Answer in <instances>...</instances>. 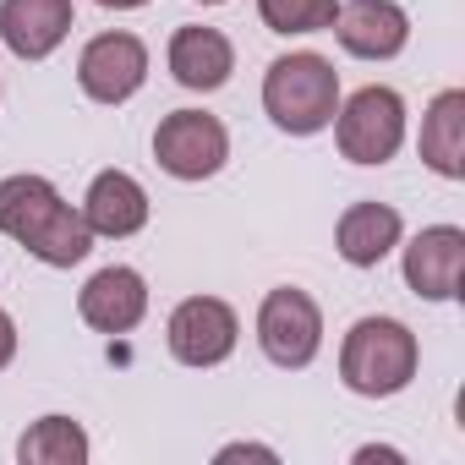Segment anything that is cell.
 I'll return each mask as SVG.
<instances>
[{
	"label": "cell",
	"mask_w": 465,
	"mask_h": 465,
	"mask_svg": "<svg viewBox=\"0 0 465 465\" xmlns=\"http://www.w3.org/2000/svg\"><path fill=\"white\" fill-rule=\"evenodd\" d=\"M340 378L351 394L389 400L416 378V334L400 318H361L340 345Z\"/></svg>",
	"instance_id": "obj_3"
},
{
	"label": "cell",
	"mask_w": 465,
	"mask_h": 465,
	"mask_svg": "<svg viewBox=\"0 0 465 465\" xmlns=\"http://www.w3.org/2000/svg\"><path fill=\"white\" fill-rule=\"evenodd\" d=\"M164 340H170V356L181 367H219L230 351H236L242 323H236V312H230L219 296H186L170 312Z\"/></svg>",
	"instance_id": "obj_7"
},
{
	"label": "cell",
	"mask_w": 465,
	"mask_h": 465,
	"mask_svg": "<svg viewBox=\"0 0 465 465\" xmlns=\"http://www.w3.org/2000/svg\"><path fill=\"white\" fill-rule=\"evenodd\" d=\"M88 432L72 421V416H39L28 432H23V443H17V454H23V465H83L88 460Z\"/></svg>",
	"instance_id": "obj_17"
},
{
	"label": "cell",
	"mask_w": 465,
	"mask_h": 465,
	"mask_svg": "<svg viewBox=\"0 0 465 465\" xmlns=\"http://www.w3.org/2000/svg\"><path fill=\"white\" fill-rule=\"evenodd\" d=\"M164 61H170V77L192 94H213L236 72V50H230V39L219 28H175Z\"/></svg>",
	"instance_id": "obj_13"
},
{
	"label": "cell",
	"mask_w": 465,
	"mask_h": 465,
	"mask_svg": "<svg viewBox=\"0 0 465 465\" xmlns=\"http://www.w3.org/2000/svg\"><path fill=\"white\" fill-rule=\"evenodd\" d=\"M153 159H159V170L175 175V181H208V175H219L224 159H230V132H224L219 115H208V110H175V115H164L159 132H153Z\"/></svg>",
	"instance_id": "obj_5"
},
{
	"label": "cell",
	"mask_w": 465,
	"mask_h": 465,
	"mask_svg": "<svg viewBox=\"0 0 465 465\" xmlns=\"http://www.w3.org/2000/svg\"><path fill=\"white\" fill-rule=\"evenodd\" d=\"M99 6H110V12H137V6H148V0H99Z\"/></svg>",
	"instance_id": "obj_21"
},
{
	"label": "cell",
	"mask_w": 465,
	"mask_h": 465,
	"mask_svg": "<svg viewBox=\"0 0 465 465\" xmlns=\"http://www.w3.org/2000/svg\"><path fill=\"white\" fill-rule=\"evenodd\" d=\"M72 34V0H0V39L17 61H45Z\"/></svg>",
	"instance_id": "obj_12"
},
{
	"label": "cell",
	"mask_w": 465,
	"mask_h": 465,
	"mask_svg": "<svg viewBox=\"0 0 465 465\" xmlns=\"http://www.w3.org/2000/svg\"><path fill=\"white\" fill-rule=\"evenodd\" d=\"M219 460H280L274 449H263V443H224L219 449Z\"/></svg>",
	"instance_id": "obj_20"
},
{
	"label": "cell",
	"mask_w": 465,
	"mask_h": 465,
	"mask_svg": "<svg viewBox=\"0 0 465 465\" xmlns=\"http://www.w3.org/2000/svg\"><path fill=\"white\" fill-rule=\"evenodd\" d=\"M197 6H224V0H197Z\"/></svg>",
	"instance_id": "obj_22"
},
{
	"label": "cell",
	"mask_w": 465,
	"mask_h": 465,
	"mask_svg": "<svg viewBox=\"0 0 465 465\" xmlns=\"http://www.w3.org/2000/svg\"><path fill=\"white\" fill-rule=\"evenodd\" d=\"M400 213L389 203H351L340 213V230H334V242H340V258L351 269H378L394 247H400Z\"/></svg>",
	"instance_id": "obj_15"
},
{
	"label": "cell",
	"mask_w": 465,
	"mask_h": 465,
	"mask_svg": "<svg viewBox=\"0 0 465 465\" xmlns=\"http://www.w3.org/2000/svg\"><path fill=\"white\" fill-rule=\"evenodd\" d=\"M83 219H88L94 236H110V242L137 236V230L148 224V192L126 170H99L88 197H83Z\"/></svg>",
	"instance_id": "obj_14"
},
{
	"label": "cell",
	"mask_w": 465,
	"mask_h": 465,
	"mask_svg": "<svg viewBox=\"0 0 465 465\" xmlns=\"http://www.w3.org/2000/svg\"><path fill=\"white\" fill-rule=\"evenodd\" d=\"M421 159L443 181L465 175V94L460 88H443L427 104V115H421Z\"/></svg>",
	"instance_id": "obj_16"
},
{
	"label": "cell",
	"mask_w": 465,
	"mask_h": 465,
	"mask_svg": "<svg viewBox=\"0 0 465 465\" xmlns=\"http://www.w3.org/2000/svg\"><path fill=\"white\" fill-rule=\"evenodd\" d=\"M340 0H258V17L269 34H323L334 28Z\"/></svg>",
	"instance_id": "obj_18"
},
{
	"label": "cell",
	"mask_w": 465,
	"mask_h": 465,
	"mask_svg": "<svg viewBox=\"0 0 465 465\" xmlns=\"http://www.w3.org/2000/svg\"><path fill=\"white\" fill-rule=\"evenodd\" d=\"M334 137L351 164H389L405 143V99L394 88H361L334 110Z\"/></svg>",
	"instance_id": "obj_4"
},
{
	"label": "cell",
	"mask_w": 465,
	"mask_h": 465,
	"mask_svg": "<svg viewBox=\"0 0 465 465\" xmlns=\"http://www.w3.org/2000/svg\"><path fill=\"white\" fill-rule=\"evenodd\" d=\"M77 312H83V323L99 329V334H132V329L143 323V312H148V285H143L137 269H121V263H115V269H99V274L83 285Z\"/></svg>",
	"instance_id": "obj_11"
},
{
	"label": "cell",
	"mask_w": 465,
	"mask_h": 465,
	"mask_svg": "<svg viewBox=\"0 0 465 465\" xmlns=\"http://www.w3.org/2000/svg\"><path fill=\"white\" fill-rule=\"evenodd\" d=\"M465 274V230L460 224H427L405 247V285L421 302H454Z\"/></svg>",
	"instance_id": "obj_10"
},
{
	"label": "cell",
	"mask_w": 465,
	"mask_h": 465,
	"mask_svg": "<svg viewBox=\"0 0 465 465\" xmlns=\"http://www.w3.org/2000/svg\"><path fill=\"white\" fill-rule=\"evenodd\" d=\"M0 236H12L50 269H72L94 252V230H88L83 208H72L45 175L0 181Z\"/></svg>",
	"instance_id": "obj_1"
},
{
	"label": "cell",
	"mask_w": 465,
	"mask_h": 465,
	"mask_svg": "<svg viewBox=\"0 0 465 465\" xmlns=\"http://www.w3.org/2000/svg\"><path fill=\"white\" fill-rule=\"evenodd\" d=\"M263 110L280 132L291 137H312L334 121L340 110V72L312 55V50H296V55H280L263 77Z\"/></svg>",
	"instance_id": "obj_2"
},
{
	"label": "cell",
	"mask_w": 465,
	"mask_h": 465,
	"mask_svg": "<svg viewBox=\"0 0 465 465\" xmlns=\"http://www.w3.org/2000/svg\"><path fill=\"white\" fill-rule=\"evenodd\" d=\"M12 356H17V323H12L6 307H0V367H12Z\"/></svg>",
	"instance_id": "obj_19"
},
{
	"label": "cell",
	"mask_w": 465,
	"mask_h": 465,
	"mask_svg": "<svg viewBox=\"0 0 465 465\" xmlns=\"http://www.w3.org/2000/svg\"><path fill=\"white\" fill-rule=\"evenodd\" d=\"M258 345L285 372L307 367L318 356V345H323V312H318V302L307 291H296V285L269 291L263 307H258Z\"/></svg>",
	"instance_id": "obj_6"
},
{
	"label": "cell",
	"mask_w": 465,
	"mask_h": 465,
	"mask_svg": "<svg viewBox=\"0 0 465 465\" xmlns=\"http://www.w3.org/2000/svg\"><path fill=\"white\" fill-rule=\"evenodd\" d=\"M77 83L94 104H126L148 83V50L137 34H99L77 55Z\"/></svg>",
	"instance_id": "obj_8"
},
{
	"label": "cell",
	"mask_w": 465,
	"mask_h": 465,
	"mask_svg": "<svg viewBox=\"0 0 465 465\" xmlns=\"http://www.w3.org/2000/svg\"><path fill=\"white\" fill-rule=\"evenodd\" d=\"M334 34H340L345 55L394 61L411 45V17H405V6H394V0H340Z\"/></svg>",
	"instance_id": "obj_9"
}]
</instances>
